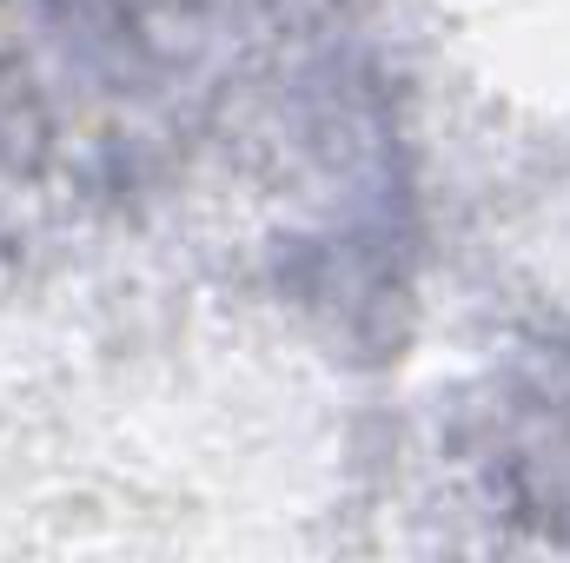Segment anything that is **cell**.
Masks as SVG:
<instances>
[{
  "label": "cell",
  "mask_w": 570,
  "mask_h": 563,
  "mask_svg": "<svg viewBox=\"0 0 570 563\" xmlns=\"http://www.w3.org/2000/svg\"><path fill=\"white\" fill-rule=\"evenodd\" d=\"M338 0H0V140L127 179L193 140Z\"/></svg>",
  "instance_id": "obj_1"
}]
</instances>
